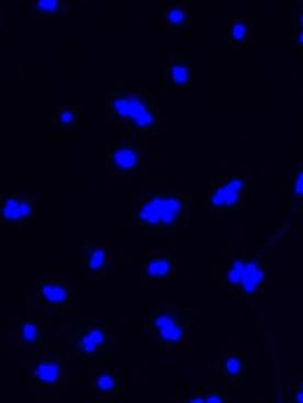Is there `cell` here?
Listing matches in <instances>:
<instances>
[{
	"instance_id": "7c38bea8",
	"label": "cell",
	"mask_w": 303,
	"mask_h": 403,
	"mask_svg": "<svg viewBox=\"0 0 303 403\" xmlns=\"http://www.w3.org/2000/svg\"><path fill=\"white\" fill-rule=\"evenodd\" d=\"M174 256L172 254H155L146 257L143 263V277L148 281H163L174 273Z\"/></svg>"
},
{
	"instance_id": "3957f363",
	"label": "cell",
	"mask_w": 303,
	"mask_h": 403,
	"mask_svg": "<svg viewBox=\"0 0 303 403\" xmlns=\"http://www.w3.org/2000/svg\"><path fill=\"white\" fill-rule=\"evenodd\" d=\"M194 59L180 53H164L160 63V77L166 86H187L193 78Z\"/></svg>"
},
{
	"instance_id": "4fadbf2b",
	"label": "cell",
	"mask_w": 303,
	"mask_h": 403,
	"mask_svg": "<svg viewBox=\"0 0 303 403\" xmlns=\"http://www.w3.org/2000/svg\"><path fill=\"white\" fill-rule=\"evenodd\" d=\"M62 363L54 359L42 358L35 363L33 369V380L41 386H61L63 381Z\"/></svg>"
},
{
	"instance_id": "7a4b0ae2",
	"label": "cell",
	"mask_w": 303,
	"mask_h": 403,
	"mask_svg": "<svg viewBox=\"0 0 303 403\" xmlns=\"http://www.w3.org/2000/svg\"><path fill=\"white\" fill-rule=\"evenodd\" d=\"M185 214V197L176 192H156L138 204L132 214V220L146 228H170L183 221Z\"/></svg>"
},
{
	"instance_id": "cb8c5ba5",
	"label": "cell",
	"mask_w": 303,
	"mask_h": 403,
	"mask_svg": "<svg viewBox=\"0 0 303 403\" xmlns=\"http://www.w3.org/2000/svg\"><path fill=\"white\" fill-rule=\"evenodd\" d=\"M295 400L298 401V402H303V380L302 387H301L300 390H298L296 395H295Z\"/></svg>"
},
{
	"instance_id": "ba28073f",
	"label": "cell",
	"mask_w": 303,
	"mask_h": 403,
	"mask_svg": "<svg viewBox=\"0 0 303 403\" xmlns=\"http://www.w3.org/2000/svg\"><path fill=\"white\" fill-rule=\"evenodd\" d=\"M160 27L165 33H178L191 25L193 13L185 1L173 0L162 4L160 7Z\"/></svg>"
},
{
	"instance_id": "8992f818",
	"label": "cell",
	"mask_w": 303,
	"mask_h": 403,
	"mask_svg": "<svg viewBox=\"0 0 303 403\" xmlns=\"http://www.w3.org/2000/svg\"><path fill=\"white\" fill-rule=\"evenodd\" d=\"M140 162V148L131 141L114 143L107 155V166L117 175L132 174L138 170Z\"/></svg>"
},
{
	"instance_id": "30bf717a",
	"label": "cell",
	"mask_w": 303,
	"mask_h": 403,
	"mask_svg": "<svg viewBox=\"0 0 303 403\" xmlns=\"http://www.w3.org/2000/svg\"><path fill=\"white\" fill-rule=\"evenodd\" d=\"M265 281V269L263 259L259 256L249 255L244 257L239 291L245 295L259 293Z\"/></svg>"
},
{
	"instance_id": "e0dca14e",
	"label": "cell",
	"mask_w": 303,
	"mask_h": 403,
	"mask_svg": "<svg viewBox=\"0 0 303 403\" xmlns=\"http://www.w3.org/2000/svg\"><path fill=\"white\" fill-rule=\"evenodd\" d=\"M32 6L37 19L65 16L69 13V3L65 0H35Z\"/></svg>"
},
{
	"instance_id": "5bb4252c",
	"label": "cell",
	"mask_w": 303,
	"mask_h": 403,
	"mask_svg": "<svg viewBox=\"0 0 303 403\" xmlns=\"http://www.w3.org/2000/svg\"><path fill=\"white\" fill-rule=\"evenodd\" d=\"M20 342L25 346L35 347L44 344L47 329L42 323L35 319H25L19 323Z\"/></svg>"
},
{
	"instance_id": "52a82bcc",
	"label": "cell",
	"mask_w": 303,
	"mask_h": 403,
	"mask_svg": "<svg viewBox=\"0 0 303 403\" xmlns=\"http://www.w3.org/2000/svg\"><path fill=\"white\" fill-rule=\"evenodd\" d=\"M35 214L32 198L23 194H3L0 204L1 220L9 226H18L32 219Z\"/></svg>"
},
{
	"instance_id": "9a60e30c",
	"label": "cell",
	"mask_w": 303,
	"mask_h": 403,
	"mask_svg": "<svg viewBox=\"0 0 303 403\" xmlns=\"http://www.w3.org/2000/svg\"><path fill=\"white\" fill-rule=\"evenodd\" d=\"M108 261L106 247L98 244H89L83 253V263L90 275H100L104 273Z\"/></svg>"
},
{
	"instance_id": "8fae6325",
	"label": "cell",
	"mask_w": 303,
	"mask_h": 403,
	"mask_svg": "<svg viewBox=\"0 0 303 403\" xmlns=\"http://www.w3.org/2000/svg\"><path fill=\"white\" fill-rule=\"evenodd\" d=\"M37 296L45 309L66 307L71 300L69 286L59 281H43L37 286Z\"/></svg>"
},
{
	"instance_id": "5b68a950",
	"label": "cell",
	"mask_w": 303,
	"mask_h": 403,
	"mask_svg": "<svg viewBox=\"0 0 303 403\" xmlns=\"http://www.w3.org/2000/svg\"><path fill=\"white\" fill-rule=\"evenodd\" d=\"M244 196V180L231 176L218 182L212 188L210 192V206L212 209H235L242 204Z\"/></svg>"
},
{
	"instance_id": "277c9868",
	"label": "cell",
	"mask_w": 303,
	"mask_h": 403,
	"mask_svg": "<svg viewBox=\"0 0 303 403\" xmlns=\"http://www.w3.org/2000/svg\"><path fill=\"white\" fill-rule=\"evenodd\" d=\"M150 331L158 341L170 346H177L184 342L186 329L174 310H160L150 322Z\"/></svg>"
},
{
	"instance_id": "ffe728a7",
	"label": "cell",
	"mask_w": 303,
	"mask_h": 403,
	"mask_svg": "<svg viewBox=\"0 0 303 403\" xmlns=\"http://www.w3.org/2000/svg\"><path fill=\"white\" fill-rule=\"evenodd\" d=\"M243 264L244 257L243 256H234L231 258L227 269V281L230 287L234 288L239 291L241 287L242 273H243Z\"/></svg>"
},
{
	"instance_id": "d6986e66",
	"label": "cell",
	"mask_w": 303,
	"mask_h": 403,
	"mask_svg": "<svg viewBox=\"0 0 303 403\" xmlns=\"http://www.w3.org/2000/svg\"><path fill=\"white\" fill-rule=\"evenodd\" d=\"M229 35L231 45H243L246 41L247 35H249V23L242 18L230 20Z\"/></svg>"
},
{
	"instance_id": "9c48e42d",
	"label": "cell",
	"mask_w": 303,
	"mask_h": 403,
	"mask_svg": "<svg viewBox=\"0 0 303 403\" xmlns=\"http://www.w3.org/2000/svg\"><path fill=\"white\" fill-rule=\"evenodd\" d=\"M107 332L101 323H93L79 333L76 339L78 352L84 358L96 361L105 356Z\"/></svg>"
},
{
	"instance_id": "2e32d148",
	"label": "cell",
	"mask_w": 303,
	"mask_h": 403,
	"mask_svg": "<svg viewBox=\"0 0 303 403\" xmlns=\"http://www.w3.org/2000/svg\"><path fill=\"white\" fill-rule=\"evenodd\" d=\"M82 111L78 107H55L54 130L59 132H69L78 124Z\"/></svg>"
},
{
	"instance_id": "603a6c76",
	"label": "cell",
	"mask_w": 303,
	"mask_h": 403,
	"mask_svg": "<svg viewBox=\"0 0 303 403\" xmlns=\"http://www.w3.org/2000/svg\"><path fill=\"white\" fill-rule=\"evenodd\" d=\"M202 402H227V399L218 391H210L205 396H202Z\"/></svg>"
},
{
	"instance_id": "44dd1931",
	"label": "cell",
	"mask_w": 303,
	"mask_h": 403,
	"mask_svg": "<svg viewBox=\"0 0 303 403\" xmlns=\"http://www.w3.org/2000/svg\"><path fill=\"white\" fill-rule=\"evenodd\" d=\"M244 367V361L237 355H229L225 358V368L230 377H237L241 375Z\"/></svg>"
},
{
	"instance_id": "d4e9b609",
	"label": "cell",
	"mask_w": 303,
	"mask_h": 403,
	"mask_svg": "<svg viewBox=\"0 0 303 403\" xmlns=\"http://www.w3.org/2000/svg\"><path fill=\"white\" fill-rule=\"evenodd\" d=\"M299 39H300V42L303 45V30L301 31L300 35H299Z\"/></svg>"
},
{
	"instance_id": "7402d4cb",
	"label": "cell",
	"mask_w": 303,
	"mask_h": 403,
	"mask_svg": "<svg viewBox=\"0 0 303 403\" xmlns=\"http://www.w3.org/2000/svg\"><path fill=\"white\" fill-rule=\"evenodd\" d=\"M294 192L299 199L303 202V168L297 173L294 180Z\"/></svg>"
},
{
	"instance_id": "6da1fadb",
	"label": "cell",
	"mask_w": 303,
	"mask_h": 403,
	"mask_svg": "<svg viewBox=\"0 0 303 403\" xmlns=\"http://www.w3.org/2000/svg\"><path fill=\"white\" fill-rule=\"evenodd\" d=\"M106 116L129 136L145 139L156 136L160 127L158 98L150 89L128 88L107 95Z\"/></svg>"
},
{
	"instance_id": "ac0fdd59",
	"label": "cell",
	"mask_w": 303,
	"mask_h": 403,
	"mask_svg": "<svg viewBox=\"0 0 303 403\" xmlns=\"http://www.w3.org/2000/svg\"><path fill=\"white\" fill-rule=\"evenodd\" d=\"M92 388L97 395H114L119 388L118 377L110 369H102L95 375Z\"/></svg>"
}]
</instances>
